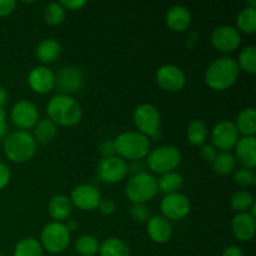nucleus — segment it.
Returning <instances> with one entry per match:
<instances>
[{
    "label": "nucleus",
    "mask_w": 256,
    "mask_h": 256,
    "mask_svg": "<svg viewBox=\"0 0 256 256\" xmlns=\"http://www.w3.org/2000/svg\"><path fill=\"white\" fill-rule=\"evenodd\" d=\"M49 119L55 125L72 126L78 124L82 116V106L70 95L59 94L52 96L46 105Z\"/></svg>",
    "instance_id": "f257e3e1"
},
{
    "label": "nucleus",
    "mask_w": 256,
    "mask_h": 256,
    "mask_svg": "<svg viewBox=\"0 0 256 256\" xmlns=\"http://www.w3.org/2000/svg\"><path fill=\"white\" fill-rule=\"evenodd\" d=\"M239 72V65L232 58L222 56L210 65L205 72V82L212 89L225 90L236 82Z\"/></svg>",
    "instance_id": "f03ea898"
},
{
    "label": "nucleus",
    "mask_w": 256,
    "mask_h": 256,
    "mask_svg": "<svg viewBox=\"0 0 256 256\" xmlns=\"http://www.w3.org/2000/svg\"><path fill=\"white\" fill-rule=\"evenodd\" d=\"M36 152V142L30 132L20 130L12 132L4 140V152L14 162H25Z\"/></svg>",
    "instance_id": "7ed1b4c3"
},
{
    "label": "nucleus",
    "mask_w": 256,
    "mask_h": 256,
    "mask_svg": "<svg viewBox=\"0 0 256 256\" xmlns=\"http://www.w3.org/2000/svg\"><path fill=\"white\" fill-rule=\"evenodd\" d=\"M115 150L120 156L129 160L142 159L149 154V138L139 132H126L114 140Z\"/></svg>",
    "instance_id": "20e7f679"
},
{
    "label": "nucleus",
    "mask_w": 256,
    "mask_h": 256,
    "mask_svg": "<svg viewBox=\"0 0 256 256\" xmlns=\"http://www.w3.org/2000/svg\"><path fill=\"white\" fill-rule=\"evenodd\" d=\"M156 180L148 172L134 175L125 188L126 196L134 204H145L148 200H152L156 195Z\"/></svg>",
    "instance_id": "39448f33"
},
{
    "label": "nucleus",
    "mask_w": 256,
    "mask_h": 256,
    "mask_svg": "<svg viewBox=\"0 0 256 256\" xmlns=\"http://www.w3.org/2000/svg\"><path fill=\"white\" fill-rule=\"evenodd\" d=\"M182 160L179 149L172 145H162L149 152L148 155V166L158 174H166L172 172Z\"/></svg>",
    "instance_id": "423d86ee"
},
{
    "label": "nucleus",
    "mask_w": 256,
    "mask_h": 256,
    "mask_svg": "<svg viewBox=\"0 0 256 256\" xmlns=\"http://www.w3.org/2000/svg\"><path fill=\"white\" fill-rule=\"evenodd\" d=\"M70 242V232L62 222H50L42 232V248L49 252L56 254L66 249Z\"/></svg>",
    "instance_id": "0eeeda50"
},
{
    "label": "nucleus",
    "mask_w": 256,
    "mask_h": 256,
    "mask_svg": "<svg viewBox=\"0 0 256 256\" xmlns=\"http://www.w3.org/2000/svg\"><path fill=\"white\" fill-rule=\"evenodd\" d=\"M134 122L136 125L139 132L145 136H154L158 132H160V112L154 105L142 104L135 109Z\"/></svg>",
    "instance_id": "6e6552de"
},
{
    "label": "nucleus",
    "mask_w": 256,
    "mask_h": 256,
    "mask_svg": "<svg viewBox=\"0 0 256 256\" xmlns=\"http://www.w3.org/2000/svg\"><path fill=\"white\" fill-rule=\"evenodd\" d=\"M126 162L119 156H110V158H102L100 162L98 164V175L100 179L109 184H115L119 182L126 176L128 174Z\"/></svg>",
    "instance_id": "1a4fd4ad"
},
{
    "label": "nucleus",
    "mask_w": 256,
    "mask_h": 256,
    "mask_svg": "<svg viewBox=\"0 0 256 256\" xmlns=\"http://www.w3.org/2000/svg\"><path fill=\"white\" fill-rule=\"evenodd\" d=\"M212 146H216L222 152H228L236 145L239 140V132L234 122L229 120H222L218 122L212 129Z\"/></svg>",
    "instance_id": "9d476101"
},
{
    "label": "nucleus",
    "mask_w": 256,
    "mask_h": 256,
    "mask_svg": "<svg viewBox=\"0 0 256 256\" xmlns=\"http://www.w3.org/2000/svg\"><path fill=\"white\" fill-rule=\"evenodd\" d=\"M160 209L168 220H182L189 214L190 202L184 194L174 192L162 199Z\"/></svg>",
    "instance_id": "9b49d317"
},
{
    "label": "nucleus",
    "mask_w": 256,
    "mask_h": 256,
    "mask_svg": "<svg viewBox=\"0 0 256 256\" xmlns=\"http://www.w3.org/2000/svg\"><path fill=\"white\" fill-rule=\"evenodd\" d=\"M84 84V75L79 68H62L55 78V85L62 94L68 95L78 92Z\"/></svg>",
    "instance_id": "f8f14e48"
},
{
    "label": "nucleus",
    "mask_w": 256,
    "mask_h": 256,
    "mask_svg": "<svg viewBox=\"0 0 256 256\" xmlns=\"http://www.w3.org/2000/svg\"><path fill=\"white\" fill-rule=\"evenodd\" d=\"M242 38L234 26L222 25L216 28L212 34V44L222 52H232L239 48Z\"/></svg>",
    "instance_id": "ddd939ff"
},
{
    "label": "nucleus",
    "mask_w": 256,
    "mask_h": 256,
    "mask_svg": "<svg viewBox=\"0 0 256 256\" xmlns=\"http://www.w3.org/2000/svg\"><path fill=\"white\" fill-rule=\"evenodd\" d=\"M12 120L20 129H32L39 120L36 105L28 100H20L12 110Z\"/></svg>",
    "instance_id": "4468645a"
},
{
    "label": "nucleus",
    "mask_w": 256,
    "mask_h": 256,
    "mask_svg": "<svg viewBox=\"0 0 256 256\" xmlns=\"http://www.w3.org/2000/svg\"><path fill=\"white\" fill-rule=\"evenodd\" d=\"M156 82L166 92H179L185 85V75L175 65H164L158 70Z\"/></svg>",
    "instance_id": "2eb2a0df"
},
{
    "label": "nucleus",
    "mask_w": 256,
    "mask_h": 256,
    "mask_svg": "<svg viewBox=\"0 0 256 256\" xmlns=\"http://www.w3.org/2000/svg\"><path fill=\"white\" fill-rule=\"evenodd\" d=\"M100 200H102V195L99 190L89 184L79 185L72 192V204L82 210L96 209Z\"/></svg>",
    "instance_id": "dca6fc26"
},
{
    "label": "nucleus",
    "mask_w": 256,
    "mask_h": 256,
    "mask_svg": "<svg viewBox=\"0 0 256 256\" xmlns=\"http://www.w3.org/2000/svg\"><path fill=\"white\" fill-rule=\"evenodd\" d=\"M29 85L35 92L39 94H46L52 92L55 86V75L49 68L46 66H36L30 72Z\"/></svg>",
    "instance_id": "f3484780"
},
{
    "label": "nucleus",
    "mask_w": 256,
    "mask_h": 256,
    "mask_svg": "<svg viewBox=\"0 0 256 256\" xmlns=\"http://www.w3.org/2000/svg\"><path fill=\"white\" fill-rule=\"evenodd\" d=\"M232 232L240 242H249L255 234V218L248 212H239L232 219Z\"/></svg>",
    "instance_id": "a211bd4d"
},
{
    "label": "nucleus",
    "mask_w": 256,
    "mask_h": 256,
    "mask_svg": "<svg viewBox=\"0 0 256 256\" xmlns=\"http://www.w3.org/2000/svg\"><path fill=\"white\" fill-rule=\"evenodd\" d=\"M172 232V226L169 220L164 216H152L148 222V234L155 242H166Z\"/></svg>",
    "instance_id": "6ab92c4d"
},
{
    "label": "nucleus",
    "mask_w": 256,
    "mask_h": 256,
    "mask_svg": "<svg viewBox=\"0 0 256 256\" xmlns=\"http://www.w3.org/2000/svg\"><path fill=\"white\" fill-rule=\"evenodd\" d=\"M192 22V14L189 10L182 5L170 8L166 12V24L172 30L182 32L189 28Z\"/></svg>",
    "instance_id": "aec40b11"
},
{
    "label": "nucleus",
    "mask_w": 256,
    "mask_h": 256,
    "mask_svg": "<svg viewBox=\"0 0 256 256\" xmlns=\"http://www.w3.org/2000/svg\"><path fill=\"white\" fill-rule=\"evenodd\" d=\"M236 156L242 165L248 169H254L256 165L255 148L256 142L254 136H244L236 142Z\"/></svg>",
    "instance_id": "412c9836"
},
{
    "label": "nucleus",
    "mask_w": 256,
    "mask_h": 256,
    "mask_svg": "<svg viewBox=\"0 0 256 256\" xmlns=\"http://www.w3.org/2000/svg\"><path fill=\"white\" fill-rule=\"evenodd\" d=\"M49 212L58 222L66 220L72 214V202L64 195H55L50 199Z\"/></svg>",
    "instance_id": "4be33fe9"
},
{
    "label": "nucleus",
    "mask_w": 256,
    "mask_h": 256,
    "mask_svg": "<svg viewBox=\"0 0 256 256\" xmlns=\"http://www.w3.org/2000/svg\"><path fill=\"white\" fill-rule=\"evenodd\" d=\"M238 132L242 134L244 136H254L256 132V110L254 108L244 109L236 119Z\"/></svg>",
    "instance_id": "5701e85b"
},
{
    "label": "nucleus",
    "mask_w": 256,
    "mask_h": 256,
    "mask_svg": "<svg viewBox=\"0 0 256 256\" xmlns=\"http://www.w3.org/2000/svg\"><path fill=\"white\" fill-rule=\"evenodd\" d=\"M62 52V45L55 39H46L36 46V58L42 62H52L58 59Z\"/></svg>",
    "instance_id": "b1692460"
},
{
    "label": "nucleus",
    "mask_w": 256,
    "mask_h": 256,
    "mask_svg": "<svg viewBox=\"0 0 256 256\" xmlns=\"http://www.w3.org/2000/svg\"><path fill=\"white\" fill-rule=\"evenodd\" d=\"M34 129V140L42 145L50 144L56 135V125L50 119L39 120L35 125Z\"/></svg>",
    "instance_id": "393cba45"
},
{
    "label": "nucleus",
    "mask_w": 256,
    "mask_h": 256,
    "mask_svg": "<svg viewBox=\"0 0 256 256\" xmlns=\"http://www.w3.org/2000/svg\"><path fill=\"white\" fill-rule=\"evenodd\" d=\"M158 190L165 192L166 195L178 192V190L182 186V178L178 172H170L162 174L160 179L156 182Z\"/></svg>",
    "instance_id": "a878e982"
},
{
    "label": "nucleus",
    "mask_w": 256,
    "mask_h": 256,
    "mask_svg": "<svg viewBox=\"0 0 256 256\" xmlns=\"http://www.w3.org/2000/svg\"><path fill=\"white\" fill-rule=\"evenodd\" d=\"M100 256H130L128 245L116 238L105 240L99 248Z\"/></svg>",
    "instance_id": "bb28decb"
},
{
    "label": "nucleus",
    "mask_w": 256,
    "mask_h": 256,
    "mask_svg": "<svg viewBox=\"0 0 256 256\" xmlns=\"http://www.w3.org/2000/svg\"><path fill=\"white\" fill-rule=\"evenodd\" d=\"M188 139H189L190 144L199 146V145L204 144L205 139L208 135V128L202 120H192L188 126Z\"/></svg>",
    "instance_id": "cd10ccee"
},
{
    "label": "nucleus",
    "mask_w": 256,
    "mask_h": 256,
    "mask_svg": "<svg viewBox=\"0 0 256 256\" xmlns=\"http://www.w3.org/2000/svg\"><path fill=\"white\" fill-rule=\"evenodd\" d=\"M212 170L216 174L228 175L234 170L235 168V158L229 152H222L216 154L215 159L212 162Z\"/></svg>",
    "instance_id": "c85d7f7f"
},
{
    "label": "nucleus",
    "mask_w": 256,
    "mask_h": 256,
    "mask_svg": "<svg viewBox=\"0 0 256 256\" xmlns=\"http://www.w3.org/2000/svg\"><path fill=\"white\" fill-rule=\"evenodd\" d=\"M14 256H42V248L35 239L26 238L18 242L14 250Z\"/></svg>",
    "instance_id": "c756f323"
},
{
    "label": "nucleus",
    "mask_w": 256,
    "mask_h": 256,
    "mask_svg": "<svg viewBox=\"0 0 256 256\" xmlns=\"http://www.w3.org/2000/svg\"><path fill=\"white\" fill-rule=\"evenodd\" d=\"M238 26L246 34H254L256 32V9L246 6L238 15Z\"/></svg>",
    "instance_id": "7c9ffc66"
},
{
    "label": "nucleus",
    "mask_w": 256,
    "mask_h": 256,
    "mask_svg": "<svg viewBox=\"0 0 256 256\" xmlns=\"http://www.w3.org/2000/svg\"><path fill=\"white\" fill-rule=\"evenodd\" d=\"M239 68L249 74L256 72V48L252 45L245 46L239 55Z\"/></svg>",
    "instance_id": "2f4dec72"
},
{
    "label": "nucleus",
    "mask_w": 256,
    "mask_h": 256,
    "mask_svg": "<svg viewBox=\"0 0 256 256\" xmlns=\"http://www.w3.org/2000/svg\"><path fill=\"white\" fill-rule=\"evenodd\" d=\"M76 252L82 256H94L99 252V242L92 235H82L76 240Z\"/></svg>",
    "instance_id": "473e14b6"
},
{
    "label": "nucleus",
    "mask_w": 256,
    "mask_h": 256,
    "mask_svg": "<svg viewBox=\"0 0 256 256\" xmlns=\"http://www.w3.org/2000/svg\"><path fill=\"white\" fill-rule=\"evenodd\" d=\"M65 18V9L60 2H50L44 12L45 22L49 25L62 24Z\"/></svg>",
    "instance_id": "72a5a7b5"
},
{
    "label": "nucleus",
    "mask_w": 256,
    "mask_h": 256,
    "mask_svg": "<svg viewBox=\"0 0 256 256\" xmlns=\"http://www.w3.org/2000/svg\"><path fill=\"white\" fill-rule=\"evenodd\" d=\"M254 204V198L248 192H236L232 196V206L235 212H245Z\"/></svg>",
    "instance_id": "f704fd0d"
},
{
    "label": "nucleus",
    "mask_w": 256,
    "mask_h": 256,
    "mask_svg": "<svg viewBox=\"0 0 256 256\" xmlns=\"http://www.w3.org/2000/svg\"><path fill=\"white\" fill-rule=\"evenodd\" d=\"M235 182L242 186H250L255 182V174L250 169H240L235 172Z\"/></svg>",
    "instance_id": "c9c22d12"
},
{
    "label": "nucleus",
    "mask_w": 256,
    "mask_h": 256,
    "mask_svg": "<svg viewBox=\"0 0 256 256\" xmlns=\"http://www.w3.org/2000/svg\"><path fill=\"white\" fill-rule=\"evenodd\" d=\"M132 215L138 222H145L149 218L150 210L145 204H134L132 208Z\"/></svg>",
    "instance_id": "e433bc0d"
},
{
    "label": "nucleus",
    "mask_w": 256,
    "mask_h": 256,
    "mask_svg": "<svg viewBox=\"0 0 256 256\" xmlns=\"http://www.w3.org/2000/svg\"><path fill=\"white\" fill-rule=\"evenodd\" d=\"M99 152L104 158L115 156L114 154L116 152V150H115L114 142H110V140H105V142H102V145L99 146Z\"/></svg>",
    "instance_id": "4c0bfd02"
},
{
    "label": "nucleus",
    "mask_w": 256,
    "mask_h": 256,
    "mask_svg": "<svg viewBox=\"0 0 256 256\" xmlns=\"http://www.w3.org/2000/svg\"><path fill=\"white\" fill-rule=\"evenodd\" d=\"M10 182V169L6 164L0 162V190L4 189Z\"/></svg>",
    "instance_id": "58836bf2"
},
{
    "label": "nucleus",
    "mask_w": 256,
    "mask_h": 256,
    "mask_svg": "<svg viewBox=\"0 0 256 256\" xmlns=\"http://www.w3.org/2000/svg\"><path fill=\"white\" fill-rule=\"evenodd\" d=\"M98 208H99L102 214L110 215L115 212V202L110 199H104V200L102 199L100 200L99 205H98Z\"/></svg>",
    "instance_id": "ea45409f"
},
{
    "label": "nucleus",
    "mask_w": 256,
    "mask_h": 256,
    "mask_svg": "<svg viewBox=\"0 0 256 256\" xmlns=\"http://www.w3.org/2000/svg\"><path fill=\"white\" fill-rule=\"evenodd\" d=\"M16 6L14 0H0V16H6Z\"/></svg>",
    "instance_id": "a19ab883"
},
{
    "label": "nucleus",
    "mask_w": 256,
    "mask_h": 256,
    "mask_svg": "<svg viewBox=\"0 0 256 256\" xmlns=\"http://www.w3.org/2000/svg\"><path fill=\"white\" fill-rule=\"evenodd\" d=\"M202 156L204 158V160L212 162V160L216 156V152H215V148L212 145H204L202 148Z\"/></svg>",
    "instance_id": "79ce46f5"
},
{
    "label": "nucleus",
    "mask_w": 256,
    "mask_h": 256,
    "mask_svg": "<svg viewBox=\"0 0 256 256\" xmlns=\"http://www.w3.org/2000/svg\"><path fill=\"white\" fill-rule=\"evenodd\" d=\"M60 4L62 8H66L69 10H78L84 6L86 2H84V0H62V2H60Z\"/></svg>",
    "instance_id": "37998d69"
},
{
    "label": "nucleus",
    "mask_w": 256,
    "mask_h": 256,
    "mask_svg": "<svg viewBox=\"0 0 256 256\" xmlns=\"http://www.w3.org/2000/svg\"><path fill=\"white\" fill-rule=\"evenodd\" d=\"M8 125H6V114L4 109H0V140H2L6 135Z\"/></svg>",
    "instance_id": "c03bdc74"
},
{
    "label": "nucleus",
    "mask_w": 256,
    "mask_h": 256,
    "mask_svg": "<svg viewBox=\"0 0 256 256\" xmlns=\"http://www.w3.org/2000/svg\"><path fill=\"white\" fill-rule=\"evenodd\" d=\"M222 256H242V252L238 246H229L224 250Z\"/></svg>",
    "instance_id": "a18cd8bd"
},
{
    "label": "nucleus",
    "mask_w": 256,
    "mask_h": 256,
    "mask_svg": "<svg viewBox=\"0 0 256 256\" xmlns=\"http://www.w3.org/2000/svg\"><path fill=\"white\" fill-rule=\"evenodd\" d=\"M6 100H8L6 90H5L2 86H0V109H2V106H4V104L6 102Z\"/></svg>",
    "instance_id": "49530a36"
}]
</instances>
